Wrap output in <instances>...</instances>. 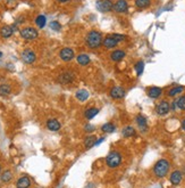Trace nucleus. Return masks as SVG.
I'll list each match as a JSON object with an SVG mask.
<instances>
[{
	"mask_svg": "<svg viewBox=\"0 0 185 188\" xmlns=\"http://www.w3.org/2000/svg\"><path fill=\"white\" fill-rule=\"evenodd\" d=\"M102 41H104L102 34L99 31H97V30H91L88 33L86 38H85V42L88 44V47L92 48V49L100 47L101 44H102Z\"/></svg>",
	"mask_w": 185,
	"mask_h": 188,
	"instance_id": "1",
	"label": "nucleus"
},
{
	"mask_svg": "<svg viewBox=\"0 0 185 188\" xmlns=\"http://www.w3.org/2000/svg\"><path fill=\"white\" fill-rule=\"evenodd\" d=\"M170 169V163L166 160V159H161L158 161L153 166V173L157 178H163L166 177L168 171Z\"/></svg>",
	"mask_w": 185,
	"mask_h": 188,
	"instance_id": "2",
	"label": "nucleus"
},
{
	"mask_svg": "<svg viewBox=\"0 0 185 188\" xmlns=\"http://www.w3.org/2000/svg\"><path fill=\"white\" fill-rule=\"evenodd\" d=\"M106 162H107V165L111 168V169H115L117 166H119V164L122 163V155L116 152V150H113V152H110L106 157Z\"/></svg>",
	"mask_w": 185,
	"mask_h": 188,
	"instance_id": "3",
	"label": "nucleus"
},
{
	"mask_svg": "<svg viewBox=\"0 0 185 188\" xmlns=\"http://www.w3.org/2000/svg\"><path fill=\"white\" fill-rule=\"evenodd\" d=\"M95 6L101 13H110L114 10V3L111 0H97Z\"/></svg>",
	"mask_w": 185,
	"mask_h": 188,
	"instance_id": "4",
	"label": "nucleus"
},
{
	"mask_svg": "<svg viewBox=\"0 0 185 188\" xmlns=\"http://www.w3.org/2000/svg\"><path fill=\"white\" fill-rule=\"evenodd\" d=\"M169 111H170V103L167 102V100H160L159 103L157 104V106H156V112L160 116L167 115L169 113Z\"/></svg>",
	"mask_w": 185,
	"mask_h": 188,
	"instance_id": "5",
	"label": "nucleus"
},
{
	"mask_svg": "<svg viewBox=\"0 0 185 188\" xmlns=\"http://www.w3.org/2000/svg\"><path fill=\"white\" fill-rule=\"evenodd\" d=\"M19 33H21V37L26 39V40H33L35 38H38L39 35L38 31L34 28H24L19 31Z\"/></svg>",
	"mask_w": 185,
	"mask_h": 188,
	"instance_id": "6",
	"label": "nucleus"
},
{
	"mask_svg": "<svg viewBox=\"0 0 185 188\" xmlns=\"http://www.w3.org/2000/svg\"><path fill=\"white\" fill-rule=\"evenodd\" d=\"M125 89L120 86H115L110 89L109 91V95L110 97L113 98V99H122V98L125 97Z\"/></svg>",
	"mask_w": 185,
	"mask_h": 188,
	"instance_id": "7",
	"label": "nucleus"
},
{
	"mask_svg": "<svg viewBox=\"0 0 185 188\" xmlns=\"http://www.w3.org/2000/svg\"><path fill=\"white\" fill-rule=\"evenodd\" d=\"M114 10L118 14H125L129 10V3L126 0H117L114 5Z\"/></svg>",
	"mask_w": 185,
	"mask_h": 188,
	"instance_id": "8",
	"label": "nucleus"
},
{
	"mask_svg": "<svg viewBox=\"0 0 185 188\" xmlns=\"http://www.w3.org/2000/svg\"><path fill=\"white\" fill-rule=\"evenodd\" d=\"M35 58H37V56H35L34 51L31 49H25L22 53V60L24 63H26V64H32V63H34Z\"/></svg>",
	"mask_w": 185,
	"mask_h": 188,
	"instance_id": "9",
	"label": "nucleus"
},
{
	"mask_svg": "<svg viewBox=\"0 0 185 188\" xmlns=\"http://www.w3.org/2000/svg\"><path fill=\"white\" fill-rule=\"evenodd\" d=\"M59 56L61 58V60H64V62H71L74 58V50L68 47L64 48V49L60 50Z\"/></svg>",
	"mask_w": 185,
	"mask_h": 188,
	"instance_id": "10",
	"label": "nucleus"
},
{
	"mask_svg": "<svg viewBox=\"0 0 185 188\" xmlns=\"http://www.w3.org/2000/svg\"><path fill=\"white\" fill-rule=\"evenodd\" d=\"M169 180L172 182V185L174 186H177L179 185L183 180V173L179 171V170H175V171H173L172 175L169 177Z\"/></svg>",
	"mask_w": 185,
	"mask_h": 188,
	"instance_id": "11",
	"label": "nucleus"
},
{
	"mask_svg": "<svg viewBox=\"0 0 185 188\" xmlns=\"http://www.w3.org/2000/svg\"><path fill=\"white\" fill-rule=\"evenodd\" d=\"M147 94L148 96L150 98H152V99H158V98H160V96L163 95V89L159 87H150L148 88L147 90Z\"/></svg>",
	"mask_w": 185,
	"mask_h": 188,
	"instance_id": "12",
	"label": "nucleus"
},
{
	"mask_svg": "<svg viewBox=\"0 0 185 188\" xmlns=\"http://www.w3.org/2000/svg\"><path fill=\"white\" fill-rule=\"evenodd\" d=\"M135 122H136V124H138L139 129H140V131H142V132H147L148 131L147 119H145L143 115L139 114V115L135 118Z\"/></svg>",
	"mask_w": 185,
	"mask_h": 188,
	"instance_id": "13",
	"label": "nucleus"
},
{
	"mask_svg": "<svg viewBox=\"0 0 185 188\" xmlns=\"http://www.w3.org/2000/svg\"><path fill=\"white\" fill-rule=\"evenodd\" d=\"M185 90V87L184 86H175V87L170 88L169 90L167 91V96L168 97H176V96H178Z\"/></svg>",
	"mask_w": 185,
	"mask_h": 188,
	"instance_id": "14",
	"label": "nucleus"
},
{
	"mask_svg": "<svg viewBox=\"0 0 185 188\" xmlns=\"http://www.w3.org/2000/svg\"><path fill=\"white\" fill-rule=\"evenodd\" d=\"M126 56V53L124 50H114L113 53L110 54V60L113 62H120V60Z\"/></svg>",
	"mask_w": 185,
	"mask_h": 188,
	"instance_id": "15",
	"label": "nucleus"
},
{
	"mask_svg": "<svg viewBox=\"0 0 185 188\" xmlns=\"http://www.w3.org/2000/svg\"><path fill=\"white\" fill-rule=\"evenodd\" d=\"M102 44H104V46L107 48V49H113V48H116L117 47L118 42H117V41L115 40L113 37L108 35V37H106L104 39V41H102Z\"/></svg>",
	"mask_w": 185,
	"mask_h": 188,
	"instance_id": "16",
	"label": "nucleus"
},
{
	"mask_svg": "<svg viewBox=\"0 0 185 188\" xmlns=\"http://www.w3.org/2000/svg\"><path fill=\"white\" fill-rule=\"evenodd\" d=\"M30 186H31V180H30V178L26 177V175L21 177V178L17 180V182H16V187L17 188H28Z\"/></svg>",
	"mask_w": 185,
	"mask_h": 188,
	"instance_id": "17",
	"label": "nucleus"
},
{
	"mask_svg": "<svg viewBox=\"0 0 185 188\" xmlns=\"http://www.w3.org/2000/svg\"><path fill=\"white\" fill-rule=\"evenodd\" d=\"M60 122L56 119H50L47 121V128L51 131H58L60 129Z\"/></svg>",
	"mask_w": 185,
	"mask_h": 188,
	"instance_id": "18",
	"label": "nucleus"
},
{
	"mask_svg": "<svg viewBox=\"0 0 185 188\" xmlns=\"http://www.w3.org/2000/svg\"><path fill=\"white\" fill-rule=\"evenodd\" d=\"M73 80H74V74L71 72H65V73H63V74L59 75V82H61L64 85L72 82Z\"/></svg>",
	"mask_w": 185,
	"mask_h": 188,
	"instance_id": "19",
	"label": "nucleus"
},
{
	"mask_svg": "<svg viewBox=\"0 0 185 188\" xmlns=\"http://www.w3.org/2000/svg\"><path fill=\"white\" fill-rule=\"evenodd\" d=\"M14 33V26H9V25H5L0 30V34L2 38H9Z\"/></svg>",
	"mask_w": 185,
	"mask_h": 188,
	"instance_id": "20",
	"label": "nucleus"
},
{
	"mask_svg": "<svg viewBox=\"0 0 185 188\" xmlns=\"http://www.w3.org/2000/svg\"><path fill=\"white\" fill-rule=\"evenodd\" d=\"M75 96L80 102H85V100L90 97V94H89V91H86L85 89H80V90L76 91Z\"/></svg>",
	"mask_w": 185,
	"mask_h": 188,
	"instance_id": "21",
	"label": "nucleus"
},
{
	"mask_svg": "<svg viewBox=\"0 0 185 188\" xmlns=\"http://www.w3.org/2000/svg\"><path fill=\"white\" fill-rule=\"evenodd\" d=\"M98 113H99V108H97V107H90L88 110H85L84 115L88 120H91L93 119L94 116L98 115Z\"/></svg>",
	"mask_w": 185,
	"mask_h": 188,
	"instance_id": "22",
	"label": "nucleus"
},
{
	"mask_svg": "<svg viewBox=\"0 0 185 188\" xmlns=\"http://www.w3.org/2000/svg\"><path fill=\"white\" fill-rule=\"evenodd\" d=\"M95 143H97V137H95V136H89V137L85 138L84 146L86 149H90L91 147L95 146Z\"/></svg>",
	"mask_w": 185,
	"mask_h": 188,
	"instance_id": "23",
	"label": "nucleus"
},
{
	"mask_svg": "<svg viewBox=\"0 0 185 188\" xmlns=\"http://www.w3.org/2000/svg\"><path fill=\"white\" fill-rule=\"evenodd\" d=\"M76 60H77V63H79L80 65L82 66H86L88 64H90V57L88 56V55H85V54H81V55H79V56L76 57Z\"/></svg>",
	"mask_w": 185,
	"mask_h": 188,
	"instance_id": "24",
	"label": "nucleus"
},
{
	"mask_svg": "<svg viewBox=\"0 0 185 188\" xmlns=\"http://www.w3.org/2000/svg\"><path fill=\"white\" fill-rule=\"evenodd\" d=\"M122 133H123V136H124V137L129 138V137H133V136H135L136 131H135V129L133 128V127H131V125H127V127H125V128L122 130Z\"/></svg>",
	"mask_w": 185,
	"mask_h": 188,
	"instance_id": "25",
	"label": "nucleus"
},
{
	"mask_svg": "<svg viewBox=\"0 0 185 188\" xmlns=\"http://www.w3.org/2000/svg\"><path fill=\"white\" fill-rule=\"evenodd\" d=\"M115 130H116V125L111 122H107L101 127V131L106 132V133H111V132H114Z\"/></svg>",
	"mask_w": 185,
	"mask_h": 188,
	"instance_id": "26",
	"label": "nucleus"
},
{
	"mask_svg": "<svg viewBox=\"0 0 185 188\" xmlns=\"http://www.w3.org/2000/svg\"><path fill=\"white\" fill-rule=\"evenodd\" d=\"M151 0H135V6L139 9H145L148 7H150Z\"/></svg>",
	"mask_w": 185,
	"mask_h": 188,
	"instance_id": "27",
	"label": "nucleus"
},
{
	"mask_svg": "<svg viewBox=\"0 0 185 188\" xmlns=\"http://www.w3.org/2000/svg\"><path fill=\"white\" fill-rule=\"evenodd\" d=\"M46 22H47V19H46V16H43V15H39L38 17L35 18V24L38 25V28H40V29L44 28Z\"/></svg>",
	"mask_w": 185,
	"mask_h": 188,
	"instance_id": "28",
	"label": "nucleus"
},
{
	"mask_svg": "<svg viewBox=\"0 0 185 188\" xmlns=\"http://www.w3.org/2000/svg\"><path fill=\"white\" fill-rule=\"evenodd\" d=\"M12 88L9 85H1L0 86V96H7L10 94Z\"/></svg>",
	"mask_w": 185,
	"mask_h": 188,
	"instance_id": "29",
	"label": "nucleus"
},
{
	"mask_svg": "<svg viewBox=\"0 0 185 188\" xmlns=\"http://www.w3.org/2000/svg\"><path fill=\"white\" fill-rule=\"evenodd\" d=\"M176 105H177V107H178L179 110L185 111V94L182 95L178 99L176 100Z\"/></svg>",
	"mask_w": 185,
	"mask_h": 188,
	"instance_id": "30",
	"label": "nucleus"
},
{
	"mask_svg": "<svg viewBox=\"0 0 185 188\" xmlns=\"http://www.w3.org/2000/svg\"><path fill=\"white\" fill-rule=\"evenodd\" d=\"M12 178H13V173L10 172V171H8V170L1 175V181L3 182H9L12 180Z\"/></svg>",
	"mask_w": 185,
	"mask_h": 188,
	"instance_id": "31",
	"label": "nucleus"
},
{
	"mask_svg": "<svg viewBox=\"0 0 185 188\" xmlns=\"http://www.w3.org/2000/svg\"><path fill=\"white\" fill-rule=\"evenodd\" d=\"M134 69H135V71H136V74L140 76V75L142 74V72H143V69H144V63L142 62V60L138 62L136 64H135Z\"/></svg>",
	"mask_w": 185,
	"mask_h": 188,
	"instance_id": "32",
	"label": "nucleus"
},
{
	"mask_svg": "<svg viewBox=\"0 0 185 188\" xmlns=\"http://www.w3.org/2000/svg\"><path fill=\"white\" fill-rule=\"evenodd\" d=\"M110 37H113L117 42H120V41H124L125 40V35L123 34H118V33H114V34H110Z\"/></svg>",
	"mask_w": 185,
	"mask_h": 188,
	"instance_id": "33",
	"label": "nucleus"
},
{
	"mask_svg": "<svg viewBox=\"0 0 185 188\" xmlns=\"http://www.w3.org/2000/svg\"><path fill=\"white\" fill-rule=\"evenodd\" d=\"M50 28L52 29L53 31H59L60 29H61V25L59 24V22H57V21H53V22L50 23Z\"/></svg>",
	"mask_w": 185,
	"mask_h": 188,
	"instance_id": "34",
	"label": "nucleus"
},
{
	"mask_svg": "<svg viewBox=\"0 0 185 188\" xmlns=\"http://www.w3.org/2000/svg\"><path fill=\"white\" fill-rule=\"evenodd\" d=\"M85 129H86V130H89V132H91L92 131V130H93V127H92V125H90V124H88V125H86V128H85Z\"/></svg>",
	"mask_w": 185,
	"mask_h": 188,
	"instance_id": "35",
	"label": "nucleus"
},
{
	"mask_svg": "<svg viewBox=\"0 0 185 188\" xmlns=\"http://www.w3.org/2000/svg\"><path fill=\"white\" fill-rule=\"evenodd\" d=\"M104 140H105V138H104V137L100 138V139H99V140H98L97 143H95V146H98V145H99V144H101V143H102V141H104Z\"/></svg>",
	"mask_w": 185,
	"mask_h": 188,
	"instance_id": "36",
	"label": "nucleus"
},
{
	"mask_svg": "<svg viewBox=\"0 0 185 188\" xmlns=\"http://www.w3.org/2000/svg\"><path fill=\"white\" fill-rule=\"evenodd\" d=\"M182 129L185 131V118L182 120Z\"/></svg>",
	"mask_w": 185,
	"mask_h": 188,
	"instance_id": "37",
	"label": "nucleus"
},
{
	"mask_svg": "<svg viewBox=\"0 0 185 188\" xmlns=\"http://www.w3.org/2000/svg\"><path fill=\"white\" fill-rule=\"evenodd\" d=\"M59 3H66V1H68V0H58Z\"/></svg>",
	"mask_w": 185,
	"mask_h": 188,
	"instance_id": "38",
	"label": "nucleus"
},
{
	"mask_svg": "<svg viewBox=\"0 0 185 188\" xmlns=\"http://www.w3.org/2000/svg\"><path fill=\"white\" fill-rule=\"evenodd\" d=\"M0 171H1V165H0Z\"/></svg>",
	"mask_w": 185,
	"mask_h": 188,
	"instance_id": "39",
	"label": "nucleus"
}]
</instances>
